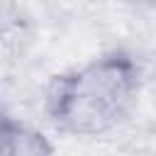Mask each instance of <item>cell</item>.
Instances as JSON below:
<instances>
[{"mask_svg": "<svg viewBox=\"0 0 156 156\" xmlns=\"http://www.w3.org/2000/svg\"><path fill=\"white\" fill-rule=\"evenodd\" d=\"M122 2H132V5H156V0H122Z\"/></svg>", "mask_w": 156, "mask_h": 156, "instance_id": "3957f363", "label": "cell"}, {"mask_svg": "<svg viewBox=\"0 0 156 156\" xmlns=\"http://www.w3.org/2000/svg\"><path fill=\"white\" fill-rule=\"evenodd\" d=\"M141 63L129 49H107L51 76L44 115L63 134L100 136L119 127L136 105Z\"/></svg>", "mask_w": 156, "mask_h": 156, "instance_id": "6da1fadb", "label": "cell"}, {"mask_svg": "<svg viewBox=\"0 0 156 156\" xmlns=\"http://www.w3.org/2000/svg\"><path fill=\"white\" fill-rule=\"evenodd\" d=\"M54 146L46 136L0 107V156H44Z\"/></svg>", "mask_w": 156, "mask_h": 156, "instance_id": "7a4b0ae2", "label": "cell"}]
</instances>
